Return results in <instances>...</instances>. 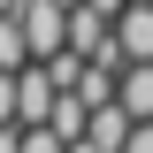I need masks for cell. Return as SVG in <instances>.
Masks as SVG:
<instances>
[{"label": "cell", "mask_w": 153, "mask_h": 153, "mask_svg": "<svg viewBox=\"0 0 153 153\" xmlns=\"http://www.w3.org/2000/svg\"><path fill=\"white\" fill-rule=\"evenodd\" d=\"M61 92H69V84H61L46 61H23V123H54Z\"/></svg>", "instance_id": "cell-1"}, {"label": "cell", "mask_w": 153, "mask_h": 153, "mask_svg": "<svg viewBox=\"0 0 153 153\" xmlns=\"http://www.w3.org/2000/svg\"><path fill=\"white\" fill-rule=\"evenodd\" d=\"M107 38H115V8H100V0H76V8H69V46H76V54H100Z\"/></svg>", "instance_id": "cell-2"}, {"label": "cell", "mask_w": 153, "mask_h": 153, "mask_svg": "<svg viewBox=\"0 0 153 153\" xmlns=\"http://www.w3.org/2000/svg\"><path fill=\"white\" fill-rule=\"evenodd\" d=\"M115 46H123V61H153V0H130L115 16Z\"/></svg>", "instance_id": "cell-3"}, {"label": "cell", "mask_w": 153, "mask_h": 153, "mask_svg": "<svg viewBox=\"0 0 153 153\" xmlns=\"http://www.w3.org/2000/svg\"><path fill=\"white\" fill-rule=\"evenodd\" d=\"M115 100H123L130 115H153V61H123V92Z\"/></svg>", "instance_id": "cell-4"}, {"label": "cell", "mask_w": 153, "mask_h": 153, "mask_svg": "<svg viewBox=\"0 0 153 153\" xmlns=\"http://www.w3.org/2000/svg\"><path fill=\"white\" fill-rule=\"evenodd\" d=\"M0 123H23V69H0Z\"/></svg>", "instance_id": "cell-5"}, {"label": "cell", "mask_w": 153, "mask_h": 153, "mask_svg": "<svg viewBox=\"0 0 153 153\" xmlns=\"http://www.w3.org/2000/svg\"><path fill=\"white\" fill-rule=\"evenodd\" d=\"M23 153H69V138L54 123H23Z\"/></svg>", "instance_id": "cell-6"}, {"label": "cell", "mask_w": 153, "mask_h": 153, "mask_svg": "<svg viewBox=\"0 0 153 153\" xmlns=\"http://www.w3.org/2000/svg\"><path fill=\"white\" fill-rule=\"evenodd\" d=\"M0 153H23V123H0Z\"/></svg>", "instance_id": "cell-7"}, {"label": "cell", "mask_w": 153, "mask_h": 153, "mask_svg": "<svg viewBox=\"0 0 153 153\" xmlns=\"http://www.w3.org/2000/svg\"><path fill=\"white\" fill-rule=\"evenodd\" d=\"M69 153H115V146H100V138L84 130V138H69Z\"/></svg>", "instance_id": "cell-8"}]
</instances>
